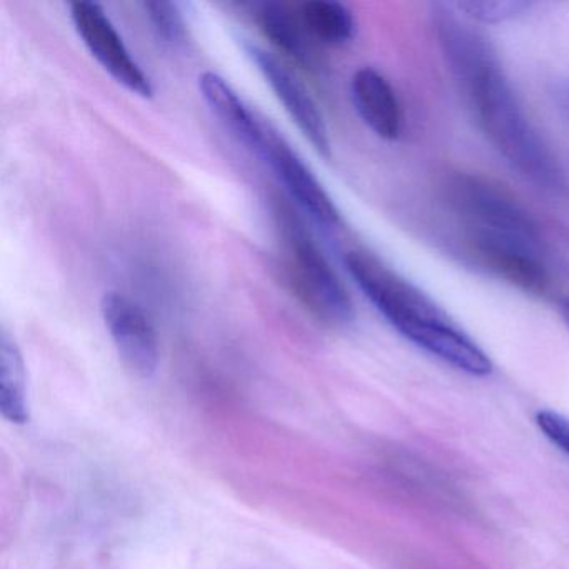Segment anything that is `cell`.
I'll list each match as a JSON object with an SVG mask.
<instances>
[{
  "instance_id": "obj_14",
  "label": "cell",
  "mask_w": 569,
  "mask_h": 569,
  "mask_svg": "<svg viewBox=\"0 0 569 569\" xmlns=\"http://www.w3.org/2000/svg\"><path fill=\"white\" fill-rule=\"evenodd\" d=\"M299 19L315 41L326 46H345L356 34L351 11L331 0H308L298 11Z\"/></svg>"
},
{
  "instance_id": "obj_19",
  "label": "cell",
  "mask_w": 569,
  "mask_h": 569,
  "mask_svg": "<svg viewBox=\"0 0 569 569\" xmlns=\"http://www.w3.org/2000/svg\"><path fill=\"white\" fill-rule=\"evenodd\" d=\"M559 309H561L562 321H565V325L568 326L569 329V299H562Z\"/></svg>"
},
{
  "instance_id": "obj_15",
  "label": "cell",
  "mask_w": 569,
  "mask_h": 569,
  "mask_svg": "<svg viewBox=\"0 0 569 569\" xmlns=\"http://www.w3.org/2000/svg\"><path fill=\"white\" fill-rule=\"evenodd\" d=\"M146 16L151 22L156 34L166 44L182 46L188 38V24H186L184 16L181 8L176 2H164V0H156V2H144Z\"/></svg>"
},
{
  "instance_id": "obj_10",
  "label": "cell",
  "mask_w": 569,
  "mask_h": 569,
  "mask_svg": "<svg viewBox=\"0 0 569 569\" xmlns=\"http://www.w3.org/2000/svg\"><path fill=\"white\" fill-rule=\"evenodd\" d=\"M351 96L356 111L378 138L395 141L402 129V111L398 96L385 76L362 68L352 76Z\"/></svg>"
},
{
  "instance_id": "obj_11",
  "label": "cell",
  "mask_w": 569,
  "mask_h": 569,
  "mask_svg": "<svg viewBox=\"0 0 569 569\" xmlns=\"http://www.w3.org/2000/svg\"><path fill=\"white\" fill-rule=\"evenodd\" d=\"M199 91L219 122L249 149L264 119L256 114L229 82L216 72L208 71L199 76Z\"/></svg>"
},
{
  "instance_id": "obj_7",
  "label": "cell",
  "mask_w": 569,
  "mask_h": 569,
  "mask_svg": "<svg viewBox=\"0 0 569 569\" xmlns=\"http://www.w3.org/2000/svg\"><path fill=\"white\" fill-rule=\"evenodd\" d=\"M101 312L124 368L136 378H151L159 366V338L148 312L116 291L106 292Z\"/></svg>"
},
{
  "instance_id": "obj_12",
  "label": "cell",
  "mask_w": 569,
  "mask_h": 569,
  "mask_svg": "<svg viewBox=\"0 0 569 569\" xmlns=\"http://www.w3.org/2000/svg\"><path fill=\"white\" fill-rule=\"evenodd\" d=\"M0 411L14 425L29 421L24 358L18 342L6 328L0 335Z\"/></svg>"
},
{
  "instance_id": "obj_18",
  "label": "cell",
  "mask_w": 569,
  "mask_h": 569,
  "mask_svg": "<svg viewBox=\"0 0 569 569\" xmlns=\"http://www.w3.org/2000/svg\"><path fill=\"white\" fill-rule=\"evenodd\" d=\"M555 102L559 111L569 119V81L561 82L555 88Z\"/></svg>"
},
{
  "instance_id": "obj_2",
  "label": "cell",
  "mask_w": 569,
  "mask_h": 569,
  "mask_svg": "<svg viewBox=\"0 0 569 569\" xmlns=\"http://www.w3.org/2000/svg\"><path fill=\"white\" fill-rule=\"evenodd\" d=\"M281 229L282 271L296 298L326 325L336 328L351 325L355 305L315 239L291 216H282Z\"/></svg>"
},
{
  "instance_id": "obj_4",
  "label": "cell",
  "mask_w": 569,
  "mask_h": 569,
  "mask_svg": "<svg viewBox=\"0 0 569 569\" xmlns=\"http://www.w3.org/2000/svg\"><path fill=\"white\" fill-rule=\"evenodd\" d=\"M346 269L382 318L408 338L415 329L448 318L425 292L365 251H349Z\"/></svg>"
},
{
  "instance_id": "obj_5",
  "label": "cell",
  "mask_w": 569,
  "mask_h": 569,
  "mask_svg": "<svg viewBox=\"0 0 569 569\" xmlns=\"http://www.w3.org/2000/svg\"><path fill=\"white\" fill-rule=\"evenodd\" d=\"M69 9L72 24L82 44L102 69L132 94L144 99L152 98L154 88L151 79L132 58L104 9L88 0L72 2Z\"/></svg>"
},
{
  "instance_id": "obj_17",
  "label": "cell",
  "mask_w": 569,
  "mask_h": 569,
  "mask_svg": "<svg viewBox=\"0 0 569 569\" xmlns=\"http://www.w3.org/2000/svg\"><path fill=\"white\" fill-rule=\"evenodd\" d=\"M536 425L552 445L569 456V419L562 418L558 412L539 411L536 415Z\"/></svg>"
},
{
  "instance_id": "obj_8",
  "label": "cell",
  "mask_w": 569,
  "mask_h": 569,
  "mask_svg": "<svg viewBox=\"0 0 569 569\" xmlns=\"http://www.w3.org/2000/svg\"><path fill=\"white\" fill-rule=\"evenodd\" d=\"M244 49L302 136L311 142L318 154L331 159V139H329L328 126H326L318 104L306 91L305 86L264 49L251 44V42H244Z\"/></svg>"
},
{
  "instance_id": "obj_1",
  "label": "cell",
  "mask_w": 569,
  "mask_h": 569,
  "mask_svg": "<svg viewBox=\"0 0 569 569\" xmlns=\"http://www.w3.org/2000/svg\"><path fill=\"white\" fill-rule=\"evenodd\" d=\"M441 49L499 154L539 188L565 191V172L558 159L529 122L486 39L471 28L456 29Z\"/></svg>"
},
{
  "instance_id": "obj_3",
  "label": "cell",
  "mask_w": 569,
  "mask_h": 569,
  "mask_svg": "<svg viewBox=\"0 0 569 569\" xmlns=\"http://www.w3.org/2000/svg\"><path fill=\"white\" fill-rule=\"evenodd\" d=\"M448 198L468 224L469 236L539 252V232L535 221L499 186L479 176L458 174L449 181Z\"/></svg>"
},
{
  "instance_id": "obj_6",
  "label": "cell",
  "mask_w": 569,
  "mask_h": 569,
  "mask_svg": "<svg viewBox=\"0 0 569 569\" xmlns=\"http://www.w3.org/2000/svg\"><path fill=\"white\" fill-rule=\"evenodd\" d=\"M249 149L272 169L286 191L318 224L326 229H336L341 224V214L331 196L299 158L298 152L292 151L291 146L266 119L261 132Z\"/></svg>"
},
{
  "instance_id": "obj_16",
  "label": "cell",
  "mask_w": 569,
  "mask_h": 569,
  "mask_svg": "<svg viewBox=\"0 0 569 569\" xmlns=\"http://www.w3.org/2000/svg\"><path fill=\"white\" fill-rule=\"evenodd\" d=\"M531 6V2H521V0H468V2H458L455 8L476 21L498 24V22L519 18L529 11Z\"/></svg>"
},
{
  "instance_id": "obj_13",
  "label": "cell",
  "mask_w": 569,
  "mask_h": 569,
  "mask_svg": "<svg viewBox=\"0 0 569 569\" xmlns=\"http://www.w3.org/2000/svg\"><path fill=\"white\" fill-rule=\"evenodd\" d=\"M262 34L292 61L311 68L315 64V49L311 36L306 31L298 12L286 6L266 4L258 12Z\"/></svg>"
},
{
  "instance_id": "obj_9",
  "label": "cell",
  "mask_w": 569,
  "mask_h": 569,
  "mask_svg": "<svg viewBox=\"0 0 569 569\" xmlns=\"http://www.w3.org/2000/svg\"><path fill=\"white\" fill-rule=\"evenodd\" d=\"M468 241L469 252L476 262L496 278L529 295L542 296L549 291V274L539 252L475 236H468Z\"/></svg>"
}]
</instances>
